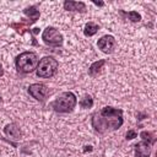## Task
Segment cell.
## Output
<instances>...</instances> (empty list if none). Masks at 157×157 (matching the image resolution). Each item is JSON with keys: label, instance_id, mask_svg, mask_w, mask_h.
<instances>
[{"label": "cell", "instance_id": "cell-1", "mask_svg": "<svg viewBox=\"0 0 157 157\" xmlns=\"http://www.w3.org/2000/svg\"><path fill=\"white\" fill-rule=\"evenodd\" d=\"M124 124L123 110L110 105L103 107L92 115L91 125L96 132L104 134L107 131L118 130Z\"/></svg>", "mask_w": 157, "mask_h": 157}, {"label": "cell", "instance_id": "cell-2", "mask_svg": "<svg viewBox=\"0 0 157 157\" xmlns=\"http://www.w3.org/2000/svg\"><path fill=\"white\" fill-rule=\"evenodd\" d=\"M39 59L34 52H23L15 59V65L18 72L22 74H31L38 66Z\"/></svg>", "mask_w": 157, "mask_h": 157}, {"label": "cell", "instance_id": "cell-3", "mask_svg": "<svg viewBox=\"0 0 157 157\" xmlns=\"http://www.w3.org/2000/svg\"><path fill=\"white\" fill-rule=\"evenodd\" d=\"M77 103V98L76 96L67 91V92H63L60 93L52 103V108L56 112V113H70L74 110V108L76 107Z\"/></svg>", "mask_w": 157, "mask_h": 157}, {"label": "cell", "instance_id": "cell-4", "mask_svg": "<svg viewBox=\"0 0 157 157\" xmlns=\"http://www.w3.org/2000/svg\"><path fill=\"white\" fill-rule=\"evenodd\" d=\"M59 63L53 56H44L39 60L38 66L36 69V74L40 78H49L54 76L58 71Z\"/></svg>", "mask_w": 157, "mask_h": 157}, {"label": "cell", "instance_id": "cell-5", "mask_svg": "<svg viewBox=\"0 0 157 157\" xmlns=\"http://www.w3.org/2000/svg\"><path fill=\"white\" fill-rule=\"evenodd\" d=\"M42 39L47 45L50 47H60L63 44V34L55 28V27H47L42 33Z\"/></svg>", "mask_w": 157, "mask_h": 157}, {"label": "cell", "instance_id": "cell-6", "mask_svg": "<svg viewBox=\"0 0 157 157\" xmlns=\"http://www.w3.org/2000/svg\"><path fill=\"white\" fill-rule=\"evenodd\" d=\"M28 93L34 99H37L39 102H44L49 93V88L44 83H32L28 87Z\"/></svg>", "mask_w": 157, "mask_h": 157}, {"label": "cell", "instance_id": "cell-7", "mask_svg": "<svg viewBox=\"0 0 157 157\" xmlns=\"http://www.w3.org/2000/svg\"><path fill=\"white\" fill-rule=\"evenodd\" d=\"M115 44H117L115 38L113 36H110V34H105V36L101 37L98 39V42H97V47L105 54L112 53L114 50V48H115Z\"/></svg>", "mask_w": 157, "mask_h": 157}, {"label": "cell", "instance_id": "cell-8", "mask_svg": "<svg viewBox=\"0 0 157 157\" xmlns=\"http://www.w3.org/2000/svg\"><path fill=\"white\" fill-rule=\"evenodd\" d=\"M152 151V144L148 141H140L135 145V157H150Z\"/></svg>", "mask_w": 157, "mask_h": 157}, {"label": "cell", "instance_id": "cell-9", "mask_svg": "<svg viewBox=\"0 0 157 157\" xmlns=\"http://www.w3.org/2000/svg\"><path fill=\"white\" fill-rule=\"evenodd\" d=\"M4 132H5L6 136H9V137H11V139H16V140L21 139V136H22L21 129L18 128V125H17L16 123H10V124L5 125Z\"/></svg>", "mask_w": 157, "mask_h": 157}, {"label": "cell", "instance_id": "cell-10", "mask_svg": "<svg viewBox=\"0 0 157 157\" xmlns=\"http://www.w3.org/2000/svg\"><path fill=\"white\" fill-rule=\"evenodd\" d=\"M64 9L67 11H75V12H85L86 11V4L82 1H71L65 0L64 1Z\"/></svg>", "mask_w": 157, "mask_h": 157}, {"label": "cell", "instance_id": "cell-11", "mask_svg": "<svg viewBox=\"0 0 157 157\" xmlns=\"http://www.w3.org/2000/svg\"><path fill=\"white\" fill-rule=\"evenodd\" d=\"M23 13L28 17V21H29L31 23H34V22L39 18V16H40V12H39V10L36 9V6L26 7V9L23 10Z\"/></svg>", "mask_w": 157, "mask_h": 157}, {"label": "cell", "instance_id": "cell-12", "mask_svg": "<svg viewBox=\"0 0 157 157\" xmlns=\"http://www.w3.org/2000/svg\"><path fill=\"white\" fill-rule=\"evenodd\" d=\"M104 64H105V60H104V59H99V60L92 63L91 66H90V69H88V74H90L91 76H93V77L97 76V75L102 71Z\"/></svg>", "mask_w": 157, "mask_h": 157}, {"label": "cell", "instance_id": "cell-13", "mask_svg": "<svg viewBox=\"0 0 157 157\" xmlns=\"http://www.w3.org/2000/svg\"><path fill=\"white\" fill-rule=\"evenodd\" d=\"M98 31H99V26L97 23H94V22H87L85 25V28H83V34L86 37H92Z\"/></svg>", "mask_w": 157, "mask_h": 157}, {"label": "cell", "instance_id": "cell-14", "mask_svg": "<svg viewBox=\"0 0 157 157\" xmlns=\"http://www.w3.org/2000/svg\"><path fill=\"white\" fill-rule=\"evenodd\" d=\"M32 23L28 21V20H22L21 22H18V23H12L11 25V27L13 28V29H16V32L17 33H20V34H23L25 33V31L31 26Z\"/></svg>", "mask_w": 157, "mask_h": 157}, {"label": "cell", "instance_id": "cell-15", "mask_svg": "<svg viewBox=\"0 0 157 157\" xmlns=\"http://www.w3.org/2000/svg\"><path fill=\"white\" fill-rule=\"evenodd\" d=\"M120 13L124 15L126 18H129L131 22H140V21H141V15H140L137 11H129V12H125V11L120 10Z\"/></svg>", "mask_w": 157, "mask_h": 157}, {"label": "cell", "instance_id": "cell-16", "mask_svg": "<svg viewBox=\"0 0 157 157\" xmlns=\"http://www.w3.org/2000/svg\"><path fill=\"white\" fill-rule=\"evenodd\" d=\"M80 105H81V108H83V109L92 108V107H93V98H92L90 94H86V96L80 101Z\"/></svg>", "mask_w": 157, "mask_h": 157}, {"label": "cell", "instance_id": "cell-17", "mask_svg": "<svg viewBox=\"0 0 157 157\" xmlns=\"http://www.w3.org/2000/svg\"><path fill=\"white\" fill-rule=\"evenodd\" d=\"M140 136H141V139L142 140H145V141H148L150 144H155L156 142V136H155V134L153 132H151V131H146V130H144V131H141L140 132Z\"/></svg>", "mask_w": 157, "mask_h": 157}, {"label": "cell", "instance_id": "cell-18", "mask_svg": "<svg viewBox=\"0 0 157 157\" xmlns=\"http://www.w3.org/2000/svg\"><path fill=\"white\" fill-rule=\"evenodd\" d=\"M125 136H126V140H132V139L137 137V132L134 129H130V130H128V132H126Z\"/></svg>", "mask_w": 157, "mask_h": 157}, {"label": "cell", "instance_id": "cell-19", "mask_svg": "<svg viewBox=\"0 0 157 157\" xmlns=\"http://www.w3.org/2000/svg\"><path fill=\"white\" fill-rule=\"evenodd\" d=\"M93 150V147L91 146V145H88V146H85V148H83V152H91Z\"/></svg>", "mask_w": 157, "mask_h": 157}, {"label": "cell", "instance_id": "cell-20", "mask_svg": "<svg viewBox=\"0 0 157 157\" xmlns=\"http://www.w3.org/2000/svg\"><path fill=\"white\" fill-rule=\"evenodd\" d=\"M93 4L97 5V6H103L104 5V2H102V1H93Z\"/></svg>", "mask_w": 157, "mask_h": 157}, {"label": "cell", "instance_id": "cell-21", "mask_svg": "<svg viewBox=\"0 0 157 157\" xmlns=\"http://www.w3.org/2000/svg\"><path fill=\"white\" fill-rule=\"evenodd\" d=\"M4 75V69H2V66L0 65V76H2Z\"/></svg>", "mask_w": 157, "mask_h": 157}, {"label": "cell", "instance_id": "cell-22", "mask_svg": "<svg viewBox=\"0 0 157 157\" xmlns=\"http://www.w3.org/2000/svg\"><path fill=\"white\" fill-rule=\"evenodd\" d=\"M1 102H2V99H1V97H0V103H1Z\"/></svg>", "mask_w": 157, "mask_h": 157}]
</instances>
